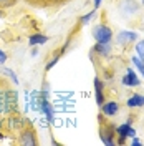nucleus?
Listing matches in <instances>:
<instances>
[{"instance_id":"25","label":"nucleus","mask_w":144,"mask_h":146,"mask_svg":"<svg viewBox=\"0 0 144 146\" xmlns=\"http://www.w3.org/2000/svg\"><path fill=\"white\" fill-rule=\"evenodd\" d=\"M141 2H143V5H144V0H141Z\"/></svg>"},{"instance_id":"11","label":"nucleus","mask_w":144,"mask_h":146,"mask_svg":"<svg viewBox=\"0 0 144 146\" xmlns=\"http://www.w3.org/2000/svg\"><path fill=\"white\" fill-rule=\"evenodd\" d=\"M126 105H127V108H141V106H144V95L133 93V96L127 98Z\"/></svg>"},{"instance_id":"26","label":"nucleus","mask_w":144,"mask_h":146,"mask_svg":"<svg viewBox=\"0 0 144 146\" xmlns=\"http://www.w3.org/2000/svg\"><path fill=\"white\" fill-rule=\"evenodd\" d=\"M25 2H28V0H25Z\"/></svg>"},{"instance_id":"18","label":"nucleus","mask_w":144,"mask_h":146,"mask_svg":"<svg viewBox=\"0 0 144 146\" xmlns=\"http://www.w3.org/2000/svg\"><path fill=\"white\" fill-rule=\"evenodd\" d=\"M94 15H96V10L93 9L90 12V13H86V15H85V17H81L80 18V22H78V23H80V25H86V23H88V22H90L91 18L94 17Z\"/></svg>"},{"instance_id":"10","label":"nucleus","mask_w":144,"mask_h":146,"mask_svg":"<svg viewBox=\"0 0 144 146\" xmlns=\"http://www.w3.org/2000/svg\"><path fill=\"white\" fill-rule=\"evenodd\" d=\"M121 83H123L124 86H139V85H141L139 78H137V75L133 72V68H127L126 75L121 78Z\"/></svg>"},{"instance_id":"23","label":"nucleus","mask_w":144,"mask_h":146,"mask_svg":"<svg viewBox=\"0 0 144 146\" xmlns=\"http://www.w3.org/2000/svg\"><path fill=\"white\" fill-rule=\"evenodd\" d=\"M101 2H103V0H94V10H96L99 5H101Z\"/></svg>"},{"instance_id":"1","label":"nucleus","mask_w":144,"mask_h":146,"mask_svg":"<svg viewBox=\"0 0 144 146\" xmlns=\"http://www.w3.org/2000/svg\"><path fill=\"white\" fill-rule=\"evenodd\" d=\"M18 93L5 78L0 76V118L17 111L18 108Z\"/></svg>"},{"instance_id":"22","label":"nucleus","mask_w":144,"mask_h":146,"mask_svg":"<svg viewBox=\"0 0 144 146\" xmlns=\"http://www.w3.org/2000/svg\"><path fill=\"white\" fill-rule=\"evenodd\" d=\"M131 145H133V146H141L143 143H141V141H139V139L134 136V138H133V141H131Z\"/></svg>"},{"instance_id":"21","label":"nucleus","mask_w":144,"mask_h":146,"mask_svg":"<svg viewBox=\"0 0 144 146\" xmlns=\"http://www.w3.org/2000/svg\"><path fill=\"white\" fill-rule=\"evenodd\" d=\"M7 58H9V56H7V53H5V52L0 48V65L5 63V62H7Z\"/></svg>"},{"instance_id":"15","label":"nucleus","mask_w":144,"mask_h":146,"mask_svg":"<svg viewBox=\"0 0 144 146\" xmlns=\"http://www.w3.org/2000/svg\"><path fill=\"white\" fill-rule=\"evenodd\" d=\"M136 55L141 58V60H144V40H141V42H136Z\"/></svg>"},{"instance_id":"8","label":"nucleus","mask_w":144,"mask_h":146,"mask_svg":"<svg viewBox=\"0 0 144 146\" xmlns=\"http://www.w3.org/2000/svg\"><path fill=\"white\" fill-rule=\"evenodd\" d=\"M93 56H101V58H108L111 55V43H96L90 52Z\"/></svg>"},{"instance_id":"16","label":"nucleus","mask_w":144,"mask_h":146,"mask_svg":"<svg viewBox=\"0 0 144 146\" xmlns=\"http://www.w3.org/2000/svg\"><path fill=\"white\" fill-rule=\"evenodd\" d=\"M18 0H0V9L2 10H7V9H12L17 5Z\"/></svg>"},{"instance_id":"13","label":"nucleus","mask_w":144,"mask_h":146,"mask_svg":"<svg viewBox=\"0 0 144 146\" xmlns=\"http://www.w3.org/2000/svg\"><path fill=\"white\" fill-rule=\"evenodd\" d=\"M131 60H133V63L136 65V68L139 70V73H141V75L144 76V60H141V58H139L137 55H136V56H133Z\"/></svg>"},{"instance_id":"20","label":"nucleus","mask_w":144,"mask_h":146,"mask_svg":"<svg viewBox=\"0 0 144 146\" xmlns=\"http://www.w3.org/2000/svg\"><path fill=\"white\" fill-rule=\"evenodd\" d=\"M68 0H48V7H56V5H63Z\"/></svg>"},{"instance_id":"2","label":"nucleus","mask_w":144,"mask_h":146,"mask_svg":"<svg viewBox=\"0 0 144 146\" xmlns=\"http://www.w3.org/2000/svg\"><path fill=\"white\" fill-rule=\"evenodd\" d=\"M98 121H99V136H101V141L108 146H114L116 145V126H113L108 119H104L103 113H99Z\"/></svg>"},{"instance_id":"17","label":"nucleus","mask_w":144,"mask_h":146,"mask_svg":"<svg viewBox=\"0 0 144 146\" xmlns=\"http://www.w3.org/2000/svg\"><path fill=\"white\" fill-rule=\"evenodd\" d=\"M28 3L40 9H48V0H28Z\"/></svg>"},{"instance_id":"7","label":"nucleus","mask_w":144,"mask_h":146,"mask_svg":"<svg viewBox=\"0 0 144 146\" xmlns=\"http://www.w3.org/2000/svg\"><path fill=\"white\" fill-rule=\"evenodd\" d=\"M94 95H96V103H98L99 106L106 101V96H104V88H106V85H104V82L99 78V76H96L94 78Z\"/></svg>"},{"instance_id":"4","label":"nucleus","mask_w":144,"mask_h":146,"mask_svg":"<svg viewBox=\"0 0 144 146\" xmlns=\"http://www.w3.org/2000/svg\"><path fill=\"white\" fill-rule=\"evenodd\" d=\"M17 145L20 146H36L38 145V136H36L35 128L32 126V123H27L17 133Z\"/></svg>"},{"instance_id":"9","label":"nucleus","mask_w":144,"mask_h":146,"mask_svg":"<svg viewBox=\"0 0 144 146\" xmlns=\"http://www.w3.org/2000/svg\"><path fill=\"white\" fill-rule=\"evenodd\" d=\"M118 111H119V103H118V101H104V103L101 105V113H103L106 118L116 116Z\"/></svg>"},{"instance_id":"6","label":"nucleus","mask_w":144,"mask_h":146,"mask_svg":"<svg viewBox=\"0 0 144 146\" xmlns=\"http://www.w3.org/2000/svg\"><path fill=\"white\" fill-rule=\"evenodd\" d=\"M116 40L121 46H129L134 42H137V33L136 32H129V30H121L116 35Z\"/></svg>"},{"instance_id":"19","label":"nucleus","mask_w":144,"mask_h":146,"mask_svg":"<svg viewBox=\"0 0 144 146\" xmlns=\"http://www.w3.org/2000/svg\"><path fill=\"white\" fill-rule=\"evenodd\" d=\"M2 72L5 73V75H9V76H10V80H12V82L15 83V85L18 83V78H17V75H15V73L12 72V70H9V68H2Z\"/></svg>"},{"instance_id":"5","label":"nucleus","mask_w":144,"mask_h":146,"mask_svg":"<svg viewBox=\"0 0 144 146\" xmlns=\"http://www.w3.org/2000/svg\"><path fill=\"white\" fill-rule=\"evenodd\" d=\"M136 129L131 126V119H127L126 123L116 126V145H124L127 138H134Z\"/></svg>"},{"instance_id":"24","label":"nucleus","mask_w":144,"mask_h":146,"mask_svg":"<svg viewBox=\"0 0 144 146\" xmlns=\"http://www.w3.org/2000/svg\"><path fill=\"white\" fill-rule=\"evenodd\" d=\"M2 17H5V10L0 9V18H2Z\"/></svg>"},{"instance_id":"12","label":"nucleus","mask_w":144,"mask_h":146,"mask_svg":"<svg viewBox=\"0 0 144 146\" xmlns=\"http://www.w3.org/2000/svg\"><path fill=\"white\" fill-rule=\"evenodd\" d=\"M50 38L43 33H35V35H30L28 38V45L30 46H36V45H45Z\"/></svg>"},{"instance_id":"14","label":"nucleus","mask_w":144,"mask_h":146,"mask_svg":"<svg viewBox=\"0 0 144 146\" xmlns=\"http://www.w3.org/2000/svg\"><path fill=\"white\" fill-rule=\"evenodd\" d=\"M60 58H61V53H60V52H56V53H55V56H53V58H52V60H50V62L46 63V66H45V72H50V70L53 68L55 65H56V62H58Z\"/></svg>"},{"instance_id":"3","label":"nucleus","mask_w":144,"mask_h":146,"mask_svg":"<svg viewBox=\"0 0 144 146\" xmlns=\"http://www.w3.org/2000/svg\"><path fill=\"white\" fill-rule=\"evenodd\" d=\"M104 15H106V12L103 13V20L99 23H96L93 27V30H91L93 38L96 40V43H111V40H113V30L104 22Z\"/></svg>"}]
</instances>
